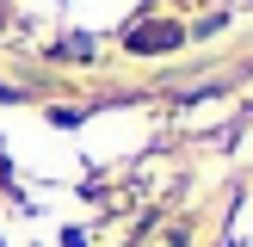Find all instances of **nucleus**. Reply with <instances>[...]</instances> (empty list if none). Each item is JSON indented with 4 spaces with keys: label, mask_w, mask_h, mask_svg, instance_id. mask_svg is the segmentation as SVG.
Returning a JSON list of instances; mask_svg holds the SVG:
<instances>
[{
    "label": "nucleus",
    "mask_w": 253,
    "mask_h": 247,
    "mask_svg": "<svg viewBox=\"0 0 253 247\" xmlns=\"http://www.w3.org/2000/svg\"><path fill=\"white\" fill-rule=\"evenodd\" d=\"M167 43H179L173 25H155V31H136V37H130V49H167Z\"/></svg>",
    "instance_id": "1"
}]
</instances>
